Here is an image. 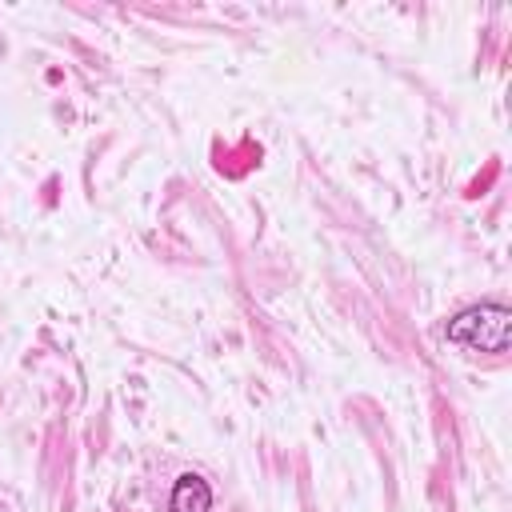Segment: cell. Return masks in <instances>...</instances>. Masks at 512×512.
<instances>
[{
  "label": "cell",
  "mask_w": 512,
  "mask_h": 512,
  "mask_svg": "<svg viewBox=\"0 0 512 512\" xmlns=\"http://www.w3.org/2000/svg\"><path fill=\"white\" fill-rule=\"evenodd\" d=\"M168 512H212V488L204 476L184 472L168 492Z\"/></svg>",
  "instance_id": "obj_2"
},
{
  "label": "cell",
  "mask_w": 512,
  "mask_h": 512,
  "mask_svg": "<svg viewBox=\"0 0 512 512\" xmlns=\"http://www.w3.org/2000/svg\"><path fill=\"white\" fill-rule=\"evenodd\" d=\"M444 340H452L456 348L468 352H488L500 356L512 344V308L504 300H480L460 308L448 324H444Z\"/></svg>",
  "instance_id": "obj_1"
}]
</instances>
